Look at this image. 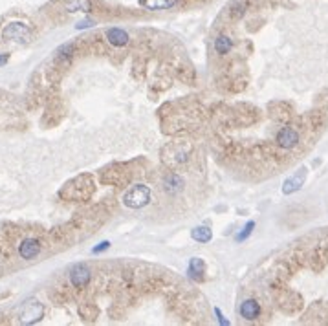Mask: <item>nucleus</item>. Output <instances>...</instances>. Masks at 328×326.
Wrapping results in <instances>:
<instances>
[{
	"instance_id": "5701e85b",
	"label": "nucleus",
	"mask_w": 328,
	"mask_h": 326,
	"mask_svg": "<svg viewBox=\"0 0 328 326\" xmlns=\"http://www.w3.org/2000/svg\"><path fill=\"white\" fill-rule=\"evenodd\" d=\"M110 248V242H101L99 246H96L94 250H92V253H101V251H105Z\"/></svg>"
},
{
	"instance_id": "f03ea898",
	"label": "nucleus",
	"mask_w": 328,
	"mask_h": 326,
	"mask_svg": "<svg viewBox=\"0 0 328 326\" xmlns=\"http://www.w3.org/2000/svg\"><path fill=\"white\" fill-rule=\"evenodd\" d=\"M191 152H193V143L189 139H176V141L163 147L161 160L171 169H176V167H180L189 160Z\"/></svg>"
},
{
	"instance_id": "dca6fc26",
	"label": "nucleus",
	"mask_w": 328,
	"mask_h": 326,
	"mask_svg": "<svg viewBox=\"0 0 328 326\" xmlns=\"http://www.w3.org/2000/svg\"><path fill=\"white\" fill-rule=\"evenodd\" d=\"M231 50H233V41L227 35H218L215 39V51L218 55H227Z\"/></svg>"
},
{
	"instance_id": "7ed1b4c3",
	"label": "nucleus",
	"mask_w": 328,
	"mask_h": 326,
	"mask_svg": "<svg viewBox=\"0 0 328 326\" xmlns=\"http://www.w3.org/2000/svg\"><path fill=\"white\" fill-rule=\"evenodd\" d=\"M151 195H152L151 187H147L143 183H138V185L130 187L123 195V203L128 209H141L151 201Z\"/></svg>"
},
{
	"instance_id": "ddd939ff",
	"label": "nucleus",
	"mask_w": 328,
	"mask_h": 326,
	"mask_svg": "<svg viewBox=\"0 0 328 326\" xmlns=\"http://www.w3.org/2000/svg\"><path fill=\"white\" fill-rule=\"evenodd\" d=\"M189 277L195 278V280H202L203 278V273H205V262H203L202 258H191V262H189Z\"/></svg>"
},
{
	"instance_id": "a211bd4d",
	"label": "nucleus",
	"mask_w": 328,
	"mask_h": 326,
	"mask_svg": "<svg viewBox=\"0 0 328 326\" xmlns=\"http://www.w3.org/2000/svg\"><path fill=\"white\" fill-rule=\"evenodd\" d=\"M140 4L147 9H167L175 4V0H140Z\"/></svg>"
},
{
	"instance_id": "9b49d317",
	"label": "nucleus",
	"mask_w": 328,
	"mask_h": 326,
	"mask_svg": "<svg viewBox=\"0 0 328 326\" xmlns=\"http://www.w3.org/2000/svg\"><path fill=\"white\" fill-rule=\"evenodd\" d=\"M238 312H240V315H242L246 321H255L258 315H260V304H258L255 299H248V301H244V302L240 304Z\"/></svg>"
},
{
	"instance_id": "9d476101",
	"label": "nucleus",
	"mask_w": 328,
	"mask_h": 326,
	"mask_svg": "<svg viewBox=\"0 0 328 326\" xmlns=\"http://www.w3.org/2000/svg\"><path fill=\"white\" fill-rule=\"evenodd\" d=\"M304 180H306V171L301 169V173H295L292 178H288V180L284 181L282 193H284V195H292V193H295V191H299V189L303 187Z\"/></svg>"
},
{
	"instance_id": "6e6552de",
	"label": "nucleus",
	"mask_w": 328,
	"mask_h": 326,
	"mask_svg": "<svg viewBox=\"0 0 328 326\" xmlns=\"http://www.w3.org/2000/svg\"><path fill=\"white\" fill-rule=\"evenodd\" d=\"M92 278V273L90 270L83 266V264H79V266H74L70 270V282L74 288H84V286H88Z\"/></svg>"
},
{
	"instance_id": "20e7f679",
	"label": "nucleus",
	"mask_w": 328,
	"mask_h": 326,
	"mask_svg": "<svg viewBox=\"0 0 328 326\" xmlns=\"http://www.w3.org/2000/svg\"><path fill=\"white\" fill-rule=\"evenodd\" d=\"M101 181L103 183H110V185H126L130 181V171L126 165H112L110 169H105L101 173Z\"/></svg>"
},
{
	"instance_id": "aec40b11",
	"label": "nucleus",
	"mask_w": 328,
	"mask_h": 326,
	"mask_svg": "<svg viewBox=\"0 0 328 326\" xmlns=\"http://www.w3.org/2000/svg\"><path fill=\"white\" fill-rule=\"evenodd\" d=\"M246 11V4L244 2H237V4H233V6L229 7V15L235 19V21H238L242 15H244Z\"/></svg>"
},
{
	"instance_id": "0eeeda50",
	"label": "nucleus",
	"mask_w": 328,
	"mask_h": 326,
	"mask_svg": "<svg viewBox=\"0 0 328 326\" xmlns=\"http://www.w3.org/2000/svg\"><path fill=\"white\" fill-rule=\"evenodd\" d=\"M277 145L282 147V149H293V147L299 143V132L292 128V126H282L279 132H277Z\"/></svg>"
},
{
	"instance_id": "39448f33",
	"label": "nucleus",
	"mask_w": 328,
	"mask_h": 326,
	"mask_svg": "<svg viewBox=\"0 0 328 326\" xmlns=\"http://www.w3.org/2000/svg\"><path fill=\"white\" fill-rule=\"evenodd\" d=\"M2 37L7 39V41L28 44L29 39H31V29H29L24 22H11V24L2 31Z\"/></svg>"
},
{
	"instance_id": "1a4fd4ad",
	"label": "nucleus",
	"mask_w": 328,
	"mask_h": 326,
	"mask_svg": "<svg viewBox=\"0 0 328 326\" xmlns=\"http://www.w3.org/2000/svg\"><path fill=\"white\" fill-rule=\"evenodd\" d=\"M19 253H21V257L24 258V260H31V258H35L37 255L41 253V242L35 240V238H26V240L21 244Z\"/></svg>"
},
{
	"instance_id": "f3484780",
	"label": "nucleus",
	"mask_w": 328,
	"mask_h": 326,
	"mask_svg": "<svg viewBox=\"0 0 328 326\" xmlns=\"http://www.w3.org/2000/svg\"><path fill=\"white\" fill-rule=\"evenodd\" d=\"M191 236H193V240H196V242L200 244H205L209 242L211 238H213V231H211L209 227H195L193 231H191Z\"/></svg>"
},
{
	"instance_id": "412c9836",
	"label": "nucleus",
	"mask_w": 328,
	"mask_h": 326,
	"mask_svg": "<svg viewBox=\"0 0 328 326\" xmlns=\"http://www.w3.org/2000/svg\"><path fill=\"white\" fill-rule=\"evenodd\" d=\"M178 75L182 77V79L187 84H191V83H193V79H195V72L189 68V66H183V68L178 70Z\"/></svg>"
},
{
	"instance_id": "393cba45",
	"label": "nucleus",
	"mask_w": 328,
	"mask_h": 326,
	"mask_svg": "<svg viewBox=\"0 0 328 326\" xmlns=\"http://www.w3.org/2000/svg\"><path fill=\"white\" fill-rule=\"evenodd\" d=\"M215 313H217V317H218V321H220V325H229V321L224 319V315L220 313V310H218V308L215 310Z\"/></svg>"
},
{
	"instance_id": "a878e982",
	"label": "nucleus",
	"mask_w": 328,
	"mask_h": 326,
	"mask_svg": "<svg viewBox=\"0 0 328 326\" xmlns=\"http://www.w3.org/2000/svg\"><path fill=\"white\" fill-rule=\"evenodd\" d=\"M7 59H9V55H7V53H2V55H0V66H2V64H6Z\"/></svg>"
},
{
	"instance_id": "6ab92c4d",
	"label": "nucleus",
	"mask_w": 328,
	"mask_h": 326,
	"mask_svg": "<svg viewBox=\"0 0 328 326\" xmlns=\"http://www.w3.org/2000/svg\"><path fill=\"white\" fill-rule=\"evenodd\" d=\"M79 313L84 321H94L98 317V308L92 304V302H83L79 306Z\"/></svg>"
},
{
	"instance_id": "f8f14e48",
	"label": "nucleus",
	"mask_w": 328,
	"mask_h": 326,
	"mask_svg": "<svg viewBox=\"0 0 328 326\" xmlns=\"http://www.w3.org/2000/svg\"><path fill=\"white\" fill-rule=\"evenodd\" d=\"M106 41L110 42L112 46H118V48H121V46H126V44H128L130 37H128V33H126L125 29L110 28V29H106Z\"/></svg>"
},
{
	"instance_id": "423d86ee",
	"label": "nucleus",
	"mask_w": 328,
	"mask_h": 326,
	"mask_svg": "<svg viewBox=\"0 0 328 326\" xmlns=\"http://www.w3.org/2000/svg\"><path fill=\"white\" fill-rule=\"evenodd\" d=\"M42 315H44V306H42L41 302H37V301L24 302L22 308L19 310V319H21V323H24V325H31V323L41 321Z\"/></svg>"
},
{
	"instance_id": "f257e3e1",
	"label": "nucleus",
	"mask_w": 328,
	"mask_h": 326,
	"mask_svg": "<svg viewBox=\"0 0 328 326\" xmlns=\"http://www.w3.org/2000/svg\"><path fill=\"white\" fill-rule=\"evenodd\" d=\"M96 191V183L90 174H81L74 180H70L59 191V196L68 201H86Z\"/></svg>"
},
{
	"instance_id": "4be33fe9",
	"label": "nucleus",
	"mask_w": 328,
	"mask_h": 326,
	"mask_svg": "<svg viewBox=\"0 0 328 326\" xmlns=\"http://www.w3.org/2000/svg\"><path fill=\"white\" fill-rule=\"evenodd\" d=\"M253 227H255V222H248V224H246L244 229H242V233H238V235H237V242H244L246 238H248V236L253 233Z\"/></svg>"
},
{
	"instance_id": "4468645a",
	"label": "nucleus",
	"mask_w": 328,
	"mask_h": 326,
	"mask_svg": "<svg viewBox=\"0 0 328 326\" xmlns=\"http://www.w3.org/2000/svg\"><path fill=\"white\" fill-rule=\"evenodd\" d=\"M163 189H165L167 193H173V195H175V193H180L183 189V180L175 173L167 174L165 180H163Z\"/></svg>"
},
{
	"instance_id": "b1692460",
	"label": "nucleus",
	"mask_w": 328,
	"mask_h": 326,
	"mask_svg": "<svg viewBox=\"0 0 328 326\" xmlns=\"http://www.w3.org/2000/svg\"><path fill=\"white\" fill-rule=\"evenodd\" d=\"M96 22L94 21H83V22H79L77 24V29H83V28H90V26H94Z\"/></svg>"
},
{
	"instance_id": "2eb2a0df",
	"label": "nucleus",
	"mask_w": 328,
	"mask_h": 326,
	"mask_svg": "<svg viewBox=\"0 0 328 326\" xmlns=\"http://www.w3.org/2000/svg\"><path fill=\"white\" fill-rule=\"evenodd\" d=\"M64 7L66 11H83V13H88L92 9V0H64Z\"/></svg>"
}]
</instances>
